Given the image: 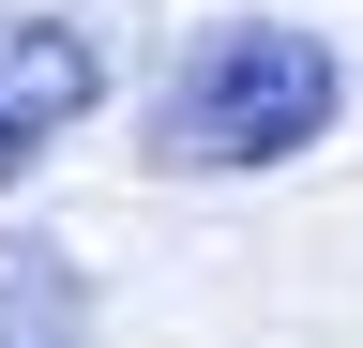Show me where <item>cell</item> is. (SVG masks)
<instances>
[{"instance_id": "obj_1", "label": "cell", "mask_w": 363, "mask_h": 348, "mask_svg": "<svg viewBox=\"0 0 363 348\" xmlns=\"http://www.w3.org/2000/svg\"><path fill=\"white\" fill-rule=\"evenodd\" d=\"M348 121V46L303 16H197L152 61V106H136V167L152 182H257V167H303Z\"/></svg>"}, {"instance_id": "obj_2", "label": "cell", "mask_w": 363, "mask_h": 348, "mask_svg": "<svg viewBox=\"0 0 363 348\" xmlns=\"http://www.w3.org/2000/svg\"><path fill=\"white\" fill-rule=\"evenodd\" d=\"M91 106H106V30H91V16H45V0H16V16H0V197H16V182L76 137Z\"/></svg>"}, {"instance_id": "obj_3", "label": "cell", "mask_w": 363, "mask_h": 348, "mask_svg": "<svg viewBox=\"0 0 363 348\" xmlns=\"http://www.w3.org/2000/svg\"><path fill=\"white\" fill-rule=\"evenodd\" d=\"M91 333H106V288L45 228H0V348H91Z\"/></svg>"}]
</instances>
